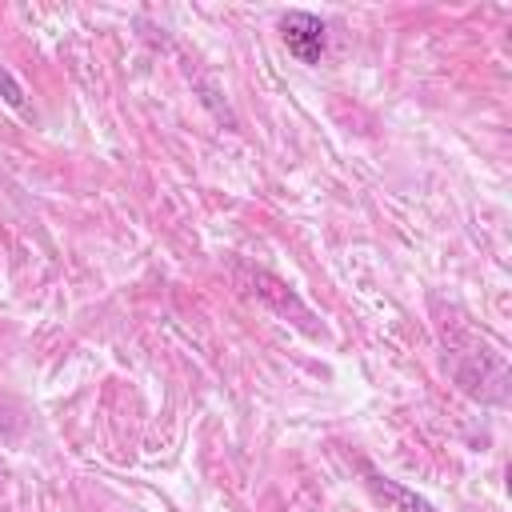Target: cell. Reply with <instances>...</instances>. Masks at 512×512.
<instances>
[{"mask_svg": "<svg viewBox=\"0 0 512 512\" xmlns=\"http://www.w3.org/2000/svg\"><path fill=\"white\" fill-rule=\"evenodd\" d=\"M236 280H240V288L244 292H252L256 300H264L268 308H276L280 316H296V324H304L308 332H316V316H312V308L284 284V280H276L272 272H264V268H248V264H236Z\"/></svg>", "mask_w": 512, "mask_h": 512, "instance_id": "1", "label": "cell"}, {"mask_svg": "<svg viewBox=\"0 0 512 512\" xmlns=\"http://www.w3.org/2000/svg\"><path fill=\"white\" fill-rule=\"evenodd\" d=\"M280 36H284V48H288L300 64H320V56H324V48H328V28H324V20L312 16V12H300V8H292V12L280 16Z\"/></svg>", "mask_w": 512, "mask_h": 512, "instance_id": "2", "label": "cell"}, {"mask_svg": "<svg viewBox=\"0 0 512 512\" xmlns=\"http://www.w3.org/2000/svg\"><path fill=\"white\" fill-rule=\"evenodd\" d=\"M364 476H368V488L392 508V512H436L432 508V500H424L420 492H412V488H404L400 480H392V476H380L376 468H368L364 464Z\"/></svg>", "mask_w": 512, "mask_h": 512, "instance_id": "3", "label": "cell"}, {"mask_svg": "<svg viewBox=\"0 0 512 512\" xmlns=\"http://www.w3.org/2000/svg\"><path fill=\"white\" fill-rule=\"evenodd\" d=\"M0 96H4V104L12 108V112H20V116H32V108H28V100H24V88H20V80L0 64Z\"/></svg>", "mask_w": 512, "mask_h": 512, "instance_id": "4", "label": "cell"}]
</instances>
